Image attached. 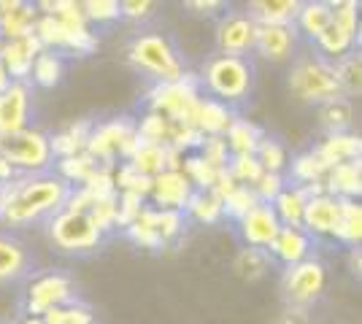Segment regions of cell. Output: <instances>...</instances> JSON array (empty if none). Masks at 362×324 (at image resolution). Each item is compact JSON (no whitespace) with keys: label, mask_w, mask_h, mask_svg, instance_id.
<instances>
[{"label":"cell","mask_w":362,"mask_h":324,"mask_svg":"<svg viewBox=\"0 0 362 324\" xmlns=\"http://www.w3.org/2000/svg\"><path fill=\"white\" fill-rule=\"evenodd\" d=\"M235 116H238V111H233L225 103H219L214 97H200V103L195 108L192 127H197L203 136H225L227 127L233 124Z\"/></svg>","instance_id":"obj_25"},{"label":"cell","mask_w":362,"mask_h":324,"mask_svg":"<svg viewBox=\"0 0 362 324\" xmlns=\"http://www.w3.org/2000/svg\"><path fill=\"white\" fill-rule=\"evenodd\" d=\"M262 136H265L262 127H257L252 119H243L241 114H238L225 133V143H227V149H230V157L255 155Z\"/></svg>","instance_id":"obj_31"},{"label":"cell","mask_w":362,"mask_h":324,"mask_svg":"<svg viewBox=\"0 0 362 324\" xmlns=\"http://www.w3.org/2000/svg\"><path fill=\"white\" fill-rule=\"evenodd\" d=\"M255 205H257L255 192H252L249 186H235V189L227 195L225 200H222V211H225L227 219L238 222V219H243V216L249 214Z\"/></svg>","instance_id":"obj_49"},{"label":"cell","mask_w":362,"mask_h":324,"mask_svg":"<svg viewBox=\"0 0 362 324\" xmlns=\"http://www.w3.org/2000/svg\"><path fill=\"white\" fill-rule=\"evenodd\" d=\"M138 219L151 224L157 230V235L163 238L165 246L176 244L181 235H184V230H187V216L181 214V211H160V208H151L149 203L144 205V211H141Z\"/></svg>","instance_id":"obj_30"},{"label":"cell","mask_w":362,"mask_h":324,"mask_svg":"<svg viewBox=\"0 0 362 324\" xmlns=\"http://www.w3.org/2000/svg\"><path fill=\"white\" fill-rule=\"evenodd\" d=\"M38 16L41 14H38L35 3L0 0V35H3V41H16V38L33 35Z\"/></svg>","instance_id":"obj_18"},{"label":"cell","mask_w":362,"mask_h":324,"mask_svg":"<svg viewBox=\"0 0 362 324\" xmlns=\"http://www.w3.org/2000/svg\"><path fill=\"white\" fill-rule=\"evenodd\" d=\"M54 173L60 176L65 184L71 186H81L87 179H90L95 170L100 168L95 160H92L87 152H81V155H74V157H65V160H57L54 162Z\"/></svg>","instance_id":"obj_39"},{"label":"cell","mask_w":362,"mask_h":324,"mask_svg":"<svg viewBox=\"0 0 362 324\" xmlns=\"http://www.w3.org/2000/svg\"><path fill=\"white\" fill-rule=\"evenodd\" d=\"M289 92L303 103L322 106L332 97H341V87L335 78V68L319 54H298L292 62V71L287 78Z\"/></svg>","instance_id":"obj_4"},{"label":"cell","mask_w":362,"mask_h":324,"mask_svg":"<svg viewBox=\"0 0 362 324\" xmlns=\"http://www.w3.org/2000/svg\"><path fill=\"white\" fill-rule=\"evenodd\" d=\"M325 192L338 200H360L362 195V160L332 165L325 173Z\"/></svg>","instance_id":"obj_22"},{"label":"cell","mask_w":362,"mask_h":324,"mask_svg":"<svg viewBox=\"0 0 362 324\" xmlns=\"http://www.w3.org/2000/svg\"><path fill=\"white\" fill-rule=\"evenodd\" d=\"M14 324H44L38 316H22V319H16Z\"/></svg>","instance_id":"obj_60"},{"label":"cell","mask_w":362,"mask_h":324,"mask_svg":"<svg viewBox=\"0 0 362 324\" xmlns=\"http://www.w3.org/2000/svg\"><path fill=\"white\" fill-rule=\"evenodd\" d=\"M235 227H238V235H241L243 246L265 248V251H268V246L273 244V238L281 230V222L276 219V214H273V208L268 203H257L249 214L235 222Z\"/></svg>","instance_id":"obj_15"},{"label":"cell","mask_w":362,"mask_h":324,"mask_svg":"<svg viewBox=\"0 0 362 324\" xmlns=\"http://www.w3.org/2000/svg\"><path fill=\"white\" fill-rule=\"evenodd\" d=\"M136 133L144 143H157V146H165L168 136H170V119H165L163 114H154L146 111L141 119H136Z\"/></svg>","instance_id":"obj_43"},{"label":"cell","mask_w":362,"mask_h":324,"mask_svg":"<svg viewBox=\"0 0 362 324\" xmlns=\"http://www.w3.org/2000/svg\"><path fill=\"white\" fill-rule=\"evenodd\" d=\"M187 8L195 11V14H203V16H216V14H222L227 6L222 3V0H189Z\"/></svg>","instance_id":"obj_56"},{"label":"cell","mask_w":362,"mask_h":324,"mask_svg":"<svg viewBox=\"0 0 362 324\" xmlns=\"http://www.w3.org/2000/svg\"><path fill=\"white\" fill-rule=\"evenodd\" d=\"M227 173H230V179L238 186H252L262 176V168H259L255 155H238V157H230Z\"/></svg>","instance_id":"obj_46"},{"label":"cell","mask_w":362,"mask_h":324,"mask_svg":"<svg viewBox=\"0 0 362 324\" xmlns=\"http://www.w3.org/2000/svg\"><path fill=\"white\" fill-rule=\"evenodd\" d=\"M44 324H95V313L87 303H81L78 297L71 300L68 306H60V308H52L49 313L41 316Z\"/></svg>","instance_id":"obj_42"},{"label":"cell","mask_w":362,"mask_h":324,"mask_svg":"<svg viewBox=\"0 0 362 324\" xmlns=\"http://www.w3.org/2000/svg\"><path fill=\"white\" fill-rule=\"evenodd\" d=\"M87 216H90L92 224L103 232V235H111V232L117 230V195L103 198V200H95L90 205Z\"/></svg>","instance_id":"obj_50"},{"label":"cell","mask_w":362,"mask_h":324,"mask_svg":"<svg viewBox=\"0 0 362 324\" xmlns=\"http://www.w3.org/2000/svg\"><path fill=\"white\" fill-rule=\"evenodd\" d=\"M298 49V35L284 25H262L257 30L255 52L271 62H287Z\"/></svg>","instance_id":"obj_20"},{"label":"cell","mask_w":362,"mask_h":324,"mask_svg":"<svg viewBox=\"0 0 362 324\" xmlns=\"http://www.w3.org/2000/svg\"><path fill=\"white\" fill-rule=\"evenodd\" d=\"M3 44H6V41H3V35H0V52H3Z\"/></svg>","instance_id":"obj_62"},{"label":"cell","mask_w":362,"mask_h":324,"mask_svg":"<svg viewBox=\"0 0 362 324\" xmlns=\"http://www.w3.org/2000/svg\"><path fill=\"white\" fill-rule=\"evenodd\" d=\"M30 127V84L11 81V87L0 95V138L16 136Z\"/></svg>","instance_id":"obj_14"},{"label":"cell","mask_w":362,"mask_h":324,"mask_svg":"<svg viewBox=\"0 0 362 324\" xmlns=\"http://www.w3.org/2000/svg\"><path fill=\"white\" fill-rule=\"evenodd\" d=\"M335 216H338V198H332V195L325 192V195H317V198L305 200L300 227L314 241L317 238H330L332 227H335Z\"/></svg>","instance_id":"obj_21"},{"label":"cell","mask_w":362,"mask_h":324,"mask_svg":"<svg viewBox=\"0 0 362 324\" xmlns=\"http://www.w3.org/2000/svg\"><path fill=\"white\" fill-rule=\"evenodd\" d=\"M314 152H317V157L325 162V168L330 170L332 165L360 160L362 138L360 136H354L351 130H349V133H330V136H325V138L314 146Z\"/></svg>","instance_id":"obj_23"},{"label":"cell","mask_w":362,"mask_h":324,"mask_svg":"<svg viewBox=\"0 0 362 324\" xmlns=\"http://www.w3.org/2000/svg\"><path fill=\"white\" fill-rule=\"evenodd\" d=\"M284 186H287V176H281V173H262L249 189L255 192L257 203H268L271 205Z\"/></svg>","instance_id":"obj_53"},{"label":"cell","mask_w":362,"mask_h":324,"mask_svg":"<svg viewBox=\"0 0 362 324\" xmlns=\"http://www.w3.org/2000/svg\"><path fill=\"white\" fill-rule=\"evenodd\" d=\"M276 324H311V313H308V308L284 306V311L276 316Z\"/></svg>","instance_id":"obj_55"},{"label":"cell","mask_w":362,"mask_h":324,"mask_svg":"<svg viewBox=\"0 0 362 324\" xmlns=\"http://www.w3.org/2000/svg\"><path fill=\"white\" fill-rule=\"evenodd\" d=\"M16 179V170L11 168V162L6 160V157L0 155V186H6V184H11Z\"/></svg>","instance_id":"obj_57"},{"label":"cell","mask_w":362,"mask_h":324,"mask_svg":"<svg viewBox=\"0 0 362 324\" xmlns=\"http://www.w3.org/2000/svg\"><path fill=\"white\" fill-rule=\"evenodd\" d=\"M273 265L276 263H273L271 254H268L265 248L243 246V248H238V254L233 257V270H235V276L243 278V281H249V284L262 281V278L271 273Z\"/></svg>","instance_id":"obj_32"},{"label":"cell","mask_w":362,"mask_h":324,"mask_svg":"<svg viewBox=\"0 0 362 324\" xmlns=\"http://www.w3.org/2000/svg\"><path fill=\"white\" fill-rule=\"evenodd\" d=\"M74 186L65 184L54 170L35 176H16L11 184L3 186V214L0 224L8 230H22L49 222L60 214L71 198Z\"/></svg>","instance_id":"obj_1"},{"label":"cell","mask_w":362,"mask_h":324,"mask_svg":"<svg viewBox=\"0 0 362 324\" xmlns=\"http://www.w3.org/2000/svg\"><path fill=\"white\" fill-rule=\"evenodd\" d=\"M46 230H49V241L54 244L57 251L74 254V257L95 254L106 241V235L92 224L90 216L78 214V211H68V208H62L60 214L52 216L46 222Z\"/></svg>","instance_id":"obj_6"},{"label":"cell","mask_w":362,"mask_h":324,"mask_svg":"<svg viewBox=\"0 0 362 324\" xmlns=\"http://www.w3.org/2000/svg\"><path fill=\"white\" fill-rule=\"evenodd\" d=\"M335 244L346 248H360L362 241V205L360 200H338V216L330 235Z\"/></svg>","instance_id":"obj_26"},{"label":"cell","mask_w":362,"mask_h":324,"mask_svg":"<svg viewBox=\"0 0 362 324\" xmlns=\"http://www.w3.org/2000/svg\"><path fill=\"white\" fill-rule=\"evenodd\" d=\"M335 68V78H338V87L344 97H357L362 92V54L360 52H351L344 60L332 62Z\"/></svg>","instance_id":"obj_38"},{"label":"cell","mask_w":362,"mask_h":324,"mask_svg":"<svg viewBox=\"0 0 362 324\" xmlns=\"http://www.w3.org/2000/svg\"><path fill=\"white\" fill-rule=\"evenodd\" d=\"M122 232H124V238L138 248H146V251H163V248H165V244H163V238L157 235V230H154L151 224H146V222H141V219H136L130 227H124Z\"/></svg>","instance_id":"obj_51"},{"label":"cell","mask_w":362,"mask_h":324,"mask_svg":"<svg viewBox=\"0 0 362 324\" xmlns=\"http://www.w3.org/2000/svg\"><path fill=\"white\" fill-rule=\"evenodd\" d=\"M165 146H157V143H141L138 146V152L127 162L133 165V168L141 173V176H146V179H154V176H160V173H165Z\"/></svg>","instance_id":"obj_41"},{"label":"cell","mask_w":362,"mask_h":324,"mask_svg":"<svg viewBox=\"0 0 362 324\" xmlns=\"http://www.w3.org/2000/svg\"><path fill=\"white\" fill-rule=\"evenodd\" d=\"M330 8H332V25L338 30L360 38V6L354 0H335V3H330Z\"/></svg>","instance_id":"obj_45"},{"label":"cell","mask_w":362,"mask_h":324,"mask_svg":"<svg viewBox=\"0 0 362 324\" xmlns=\"http://www.w3.org/2000/svg\"><path fill=\"white\" fill-rule=\"evenodd\" d=\"M38 44L52 52H60L62 57L71 54V57H87L98 49V35L92 32L90 25H81V28H71V25H62L60 19L54 16H38L35 22V32Z\"/></svg>","instance_id":"obj_10"},{"label":"cell","mask_w":362,"mask_h":324,"mask_svg":"<svg viewBox=\"0 0 362 324\" xmlns=\"http://www.w3.org/2000/svg\"><path fill=\"white\" fill-rule=\"evenodd\" d=\"M200 97H203L200 76L192 73V71H187L179 81L151 84V90L146 92V108L154 111V114H163L170 122L192 124Z\"/></svg>","instance_id":"obj_5"},{"label":"cell","mask_w":362,"mask_h":324,"mask_svg":"<svg viewBox=\"0 0 362 324\" xmlns=\"http://www.w3.org/2000/svg\"><path fill=\"white\" fill-rule=\"evenodd\" d=\"M146 205V198L130 195V192H117V230H124L136 222Z\"/></svg>","instance_id":"obj_52"},{"label":"cell","mask_w":362,"mask_h":324,"mask_svg":"<svg viewBox=\"0 0 362 324\" xmlns=\"http://www.w3.org/2000/svg\"><path fill=\"white\" fill-rule=\"evenodd\" d=\"M184 216L197 224H216L225 219V211H222V200L214 192H192L189 203L184 205Z\"/></svg>","instance_id":"obj_37"},{"label":"cell","mask_w":362,"mask_h":324,"mask_svg":"<svg viewBox=\"0 0 362 324\" xmlns=\"http://www.w3.org/2000/svg\"><path fill=\"white\" fill-rule=\"evenodd\" d=\"M136 133V119L122 114L106 122H98L92 127L90 140H87V155L100 165V168H117L122 155V146Z\"/></svg>","instance_id":"obj_11"},{"label":"cell","mask_w":362,"mask_h":324,"mask_svg":"<svg viewBox=\"0 0 362 324\" xmlns=\"http://www.w3.org/2000/svg\"><path fill=\"white\" fill-rule=\"evenodd\" d=\"M76 300V284L74 278L62 270H44L38 276L28 278V289H25V316H44L52 308L68 306Z\"/></svg>","instance_id":"obj_8"},{"label":"cell","mask_w":362,"mask_h":324,"mask_svg":"<svg viewBox=\"0 0 362 324\" xmlns=\"http://www.w3.org/2000/svg\"><path fill=\"white\" fill-rule=\"evenodd\" d=\"M8 87H11V76H8V71H6V68H3V62H0V95L6 92Z\"/></svg>","instance_id":"obj_59"},{"label":"cell","mask_w":362,"mask_h":324,"mask_svg":"<svg viewBox=\"0 0 362 324\" xmlns=\"http://www.w3.org/2000/svg\"><path fill=\"white\" fill-rule=\"evenodd\" d=\"M314 248H317V241L303 227H281L268 246V254L273 263H279L281 268H292V265L314 257Z\"/></svg>","instance_id":"obj_17"},{"label":"cell","mask_w":362,"mask_h":324,"mask_svg":"<svg viewBox=\"0 0 362 324\" xmlns=\"http://www.w3.org/2000/svg\"><path fill=\"white\" fill-rule=\"evenodd\" d=\"M127 60L136 71L154 78V84H170L187 73L179 47L163 32H138L127 44Z\"/></svg>","instance_id":"obj_3"},{"label":"cell","mask_w":362,"mask_h":324,"mask_svg":"<svg viewBox=\"0 0 362 324\" xmlns=\"http://www.w3.org/2000/svg\"><path fill=\"white\" fill-rule=\"evenodd\" d=\"M257 25L246 11H227L219 16L216 25V49L219 54H233V57H246L255 52L257 44Z\"/></svg>","instance_id":"obj_12"},{"label":"cell","mask_w":362,"mask_h":324,"mask_svg":"<svg viewBox=\"0 0 362 324\" xmlns=\"http://www.w3.org/2000/svg\"><path fill=\"white\" fill-rule=\"evenodd\" d=\"M255 157L257 162H259V168H262V173H281L284 176V170L289 165L287 146L279 138H271V136H262Z\"/></svg>","instance_id":"obj_40"},{"label":"cell","mask_w":362,"mask_h":324,"mask_svg":"<svg viewBox=\"0 0 362 324\" xmlns=\"http://www.w3.org/2000/svg\"><path fill=\"white\" fill-rule=\"evenodd\" d=\"M206 165H211L214 170H225L230 162V149L225 143V136H206L200 149L195 152Z\"/></svg>","instance_id":"obj_47"},{"label":"cell","mask_w":362,"mask_h":324,"mask_svg":"<svg viewBox=\"0 0 362 324\" xmlns=\"http://www.w3.org/2000/svg\"><path fill=\"white\" fill-rule=\"evenodd\" d=\"M65 71H68V62L60 52H52V49H41V54L35 57L30 71V81L41 90H54L60 87L62 78H65Z\"/></svg>","instance_id":"obj_29"},{"label":"cell","mask_w":362,"mask_h":324,"mask_svg":"<svg viewBox=\"0 0 362 324\" xmlns=\"http://www.w3.org/2000/svg\"><path fill=\"white\" fill-rule=\"evenodd\" d=\"M41 44L35 35H28V38H16V41H6L3 44V52H0V62L3 68L8 71L11 81H30V71L35 57L41 54Z\"/></svg>","instance_id":"obj_19"},{"label":"cell","mask_w":362,"mask_h":324,"mask_svg":"<svg viewBox=\"0 0 362 324\" xmlns=\"http://www.w3.org/2000/svg\"><path fill=\"white\" fill-rule=\"evenodd\" d=\"M327 287V268L319 257H308L303 263L284 268L281 276V292L287 306L295 308H311Z\"/></svg>","instance_id":"obj_9"},{"label":"cell","mask_w":362,"mask_h":324,"mask_svg":"<svg viewBox=\"0 0 362 324\" xmlns=\"http://www.w3.org/2000/svg\"><path fill=\"white\" fill-rule=\"evenodd\" d=\"M317 114L319 124L327 130V136L330 133H349V127L354 122V103L341 95V97H332L327 103L317 106Z\"/></svg>","instance_id":"obj_34"},{"label":"cell","mask_w":362,"mask_h":324,"mask_svg":"<svg viewBox=\"0 0 362 324\" xmlns=\"http://www.w3.org/2000/svg\"><path fill=\"white\" fill-rule=\"evenodd\" d=\"M287 173H289V181L295 186H308V184H322L327 168H325V162L319 160L314 149H305V152H300V155H295L289 160Z\"/></svg>","instance_id":"obj_33"},{"label":"cell","mask_w":362,"mask_h":324,"mask_svg":"<svg viewBox=\"0 0 362 324\" xmlns=\"http://www.w3.org/2000/svg\"><path fill=\"white\" fill-rule=\"evenodd\" d=\"M349 265H351V273H354V276H360V268H362L360 248H349Z\"/></svg>","instance_id":"obj_58"},{"label":"cell","mask_w":362,"mask_h":324,"mask_svg":"<svg viewBox=\"0 0 362 324\" xmlns=\"http://www.w3.org/2000/svg\"><path fill=\"white\" fill-rule=\"evenodd\" d=\"M114 186H117V192H130V195L149 198L151 179L141 176L130 162H117V168H114Z\"/></svg>","instance_id":"obj_44"},{"label":"cell","mask_w":362,"mask_h":324,"mask_svg":"<svg viewBox=\"0 0 362 324\" xmlns=\"http://www.w3.org/2000/svg\"><path fill=\"white\" fill-rule=\"evenodd\" d=\"M300 11V0H255L249 3L246 14L255 19L257 25H284L292 28L295 16Z\"/></svg>","instance_id":"obj_28"},{"label":"cell","mask_w":362,"mask_h":324,"mask_svg":"<svg viewBox=\"0 0 362 324\" xmlns=\"http://www.w3.org/2000/svg\"><path fill=\"white\" fill-rule=\"evenodd\" d=\"M95 122L92 119H78L71 127H65L60 133L49 136V149H52V157L54 160H65V157H74L87 152V140H90V133Z\"/></svg>","instance_id":"obj_27"},{"label":"cell","mask_w":362,"mask_h":324,"mask_svg":"<svg viewBox=\"0 0 362 324\" xmlns=\"http://www.w3.org/2000/svg\"><path fill=\"white\" fill-rule=\"evenodd\" d=\"M192 184L187 181V176L181 170H165L160 176L151 179L149 189V203L151 208H160V211H181L184 214V205L192 198Z\"/></svg>","instance_id":"obj_13"},{"label":"cell","mask_w":362,"mask_h":324,"mask_svg":"<svg viewBox=\"0 0 362 324\" xmlns=\"http://www.w3.org/2000/svg\"><path fill=\"white\" fill-rule=\"evenodd\" d=\"M273 214L281 222V227H300L303 222V208H305V195L295 184H287L276 200L271 203Z\"/></svg>","instance_id":"obj_36"},{"label":"cell","mask_w":362,"mask_h":324,"mask_svg":"<svg viewBox=\"0 0 362 324\" xmlns=\"http://www.w3.org/2000/svg\"><path fill=\"white\" fill-rule=\"evenodd\" d=\"M33 276V254L14 232L0 230V284H19Z\"/></svg>","instance_id":"obj_16"},{"label":"cell","mask_w":362,"mask_h":324,"mask_svg":"<svg viewBox=\"0 0 362 324\" xmlns=\"http://www.w3.org/2000/svg\"><path fill=\"white\" fill-rule=\"evenodd\" d=\"M332 25V8L325 0H308L300 3V11L292 22V30L298 38H305L308 44H314L322 32Z\"/></svg>","instance_id":"obj_24"},{"label":"cell","mask_w":362,"mask_h":324,"mask_svg":"<svg viewBox=\"0 0 362 324\" xmlns=\"http://www.w3.org/2000/svg\"><path fill=\"white\" fill-rule=\"evenodd\" d=\"M200 87L209 97L230 106L233 111L249 100L255 90V62L249 57H233V54H214L203 65Z\"/></svg>","instance_id":"obj_2"},{"label":"cell","mask_w":362,"mask_h":324,"mask_svg":"<svg viewBox=\"0 0 362 324\" xmlns=\"http://www.w3.org/2000/svg\"><path fill=\"white\" fill-rule=\"evenodd\" d=\"M81 8H84L87 25H111L122 19L119 0H84Z\"/></svg>","instance_id":"obj_48"},{"label":"cell","mask_w":362,"mask_h":324,"mask_svg":"<svg viewBox=\"0 0 362 324\" xmlns=\"http://www.w3.org/2000/svg\"><path fill=\"white\" fill-rule=\"evenodd\" d=\"M0 214H3V186H0Z\"/></svg>","instance_id":"obj_61"},{"label":"cell","mask_w":362,"mask_h":324,"mask_svg":"<svg viewBox=\"0 0 362 324\" xmlns=\"http://www.w3.org/2000/svg\"><path fill=\"white\" fill-rule=\"evenodd\" d=\"M0 155L11 162L16 176L46 173L54 165V157H52V149H49V136L38 127H25L16 136L0 138Z\"/></svg>","instance_id":"obj_7"},{"label":"cell","mask_w":362,"mask_h":324,"mask_svg":"<svg viewBox=\"0 0 362 324\" xmlns=\"http://www.w3.org/2000/svg\"><path fill=\"white\" fill-rule=\"evenodd\" d=\"M157 3L151 0H122L119 3V14L122 19H130V22H146L154 14Z\"/></svg>","instance_id":"obj_54"},{"label":"cell","mask_w":362,"mask_h":324,"mask_svg":"<svg viewBox=\"0 0 362 324\" xmlns=\"http://www.w3.org/2000/svg\"><path fill=\"white\" fill-rule=\"evenodd\" d=\"M357 44H360V38H354V35H349V32L338 30L335 25H330V28H327V30L322 32L317 41H314L317 54L319 57H325L327 62L344 60L346 54L357 52Z\"/></svg>","instance_id":"obj_35"}]
</instances>
